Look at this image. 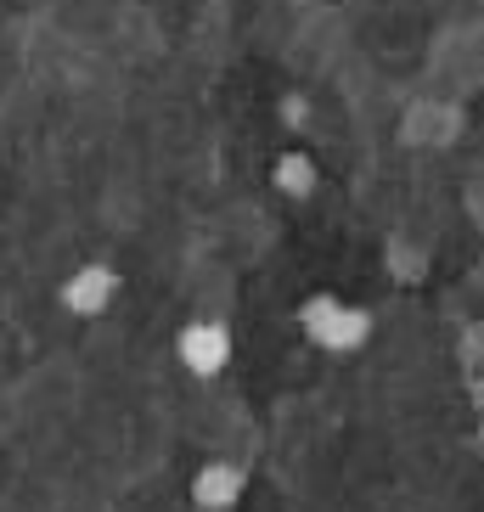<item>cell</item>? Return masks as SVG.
I'll use <instances>...</instances> for the list:
<instances>
[{
  "label": "cell",
  "mask_w": 484,
  "mask_h": 512,
  "mask_svg": "<svg viewBox=\"0 0 484 512\" xmlns=\"http://www.w3.org/2000/svg\"><path fill=\"white\" fill-rule=\"evenodd\" d=\"M276 186L288 197H310L316 192V158L310 152H288V158H276Z\"/></svg>",
  "instance_id": "5"
},
{
  "label": "cell",
  "mask_w": 484,
  "mask_h": 512,
  "mask_svg": "<svg viewBox=\"0 0 484 512\" xmlns=\"http://www.w3.org/2000/svg\"><path fill=\"white\" fill-rule=\"evenodd\" d=\"M299 321H304V332H310L321 349H333V355H344V349H361L366 332H372V316H366V310H355V304H344V299H333V293L304 299Z\"/></svg>",
  "instance_id": "1"
},
{
  "label": "cell",
  "mask_w": 484,
  "mask_h": 512,
  "mask_svg": "<svg viewBox=\"0 0 484 512\" xmlns=\"http://www.w3.org/2000/svg\"><path fill=\"white\" fill-rule=\"evenodd\" d=\"M237 496H242V467H226V462L197 467V479H192V501H197L203 512H226Z\"/></svg>",
  "instance_id": "4"
},
{
  "label": "cell",
  "mask_w": 484,
  "mask_h": 512,
  "mask_svg": "<svg viewBox=\"0 0 484 512\" xmlns=\"http://www.w3.org/2000/svg\"><path fill=\"white\" fill-rule=\"evenodd\" d=\"M113 299H119V276L107 271V265H85V271H74L68 287H62V304L74 316H102Z\"/></svg>",
  "instance_id": "3"
},
{
  "label": "cell",
  "mask_w": 484,
  "mask_h": 512,
  "mask_svg": "<svg viewBox=\"0 0 484 512\" xmlns=\"http://www.w3.org/2000/svg\"><path fill=\"white\" fill-rule=\"evenodd\" d=\"M231 361V332L214 327V321H197V327L181 332V366L197 377H214L220 366Z\"/></svg>",
  "instance_id": "2"
}]
</instances>
